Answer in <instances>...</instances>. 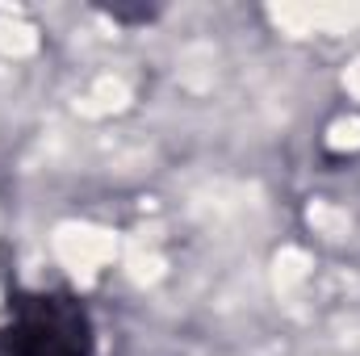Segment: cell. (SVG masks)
I'll return each mask as SVG.
<instances>
[{
    "label": "cell",
    "instance_id": "6da1fadb",
    "mask_svg": "<svg viewBox=\"0 0 360 356\" xmlns=\"http://www.w3.org/2000/svg\"><path fill=\"white\" fill-rule=\"evenodd\" d=\"M0 356H96V327L72 289H17L0 327Z\"/></svg>",
    "mask_w": 360,
    "mask_h": 356
}]
</instances>
